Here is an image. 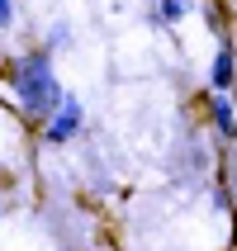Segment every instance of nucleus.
<instances>
[{"label":"nucleus","mask_w":237,"mask_h":251,"mask_svg":"<svg viewBox=\"0 0 237 251\" xmlns=\"http://www.w3.org/2000/svg\"><path fill=\"white\" fill-rule=\"evenodd\" d=\"M10 90L19 95V104H24L28 119H53L57 104H62V85H57L53 76V52L48 48H33L28 57H19L10 67Z\"/></svg>","instance_id":"nucleus-1"},{"label":"nucleus","mask_w":237,"mask_h":251,"mask_svg":"<svg viewBox=\"0 0 237 251\" xmlns=\"http://www.w3.org/2000/svg\"><path fill=\"white\" fill-rule=\"evenodd\" d=\"M85 124V109L76 95H62V104H57V114L48 119V128H43V142H53V147H62V142H71L76 133H81Z\"/></svg>","instance_id":"nucleus-2"},{"label":"nucleus","mask_w":237,"mask_h":251,"mask_svg":"<svg viewBox=\"0 0 237 251\" xmlns=\"http://www.w3.org/2000/svg\"><path fill=\"white\" fill-rule=\"evenodd\" d=\"M209 85H213V95H233V90H237V48H233V43H223V48L213 52Z\"/></svg>","instance_id":"nucleus-3"},{"label":"nucleus","mask_w":237,"mask_h":251,"mask_svg":"<svg viewBox=\"0 0 237 251\" xmlns=\"http://www.w3.org/2000/svg\"><path fill=\"white\" fill-rule=\"evenodd\" d=\"M209 119H213V128H218L223 138H237V114H233V104H228V95L209 100Z\"/></svg>","instance_id":"nucleus-4"},{"label":"nucleus","mask_w":237,"mask_h":251,"mask_svg":"<svg viewBox=\"0 0 237 251\" xmlns=\"http://www.w3.org/2000/svg\"><path fill=\"white\" fill-rule=\"evenodd\" d=\"M190 14V0H157V24H181Z\"/></svg>","instance_id":"nucleus-5"},{"label":"nucleus","mask_w":237,"mask_h":251,"mask_svg":"<svg viewBox=\"0 0 237 251\" xmlns=\"http://www.w3.org/2000/svg\"><path fill=\"white\" fill-rule=\"evenodd\" d=\"M71 43V28L67 24H53V33H48V43H43V48H48V52H57V48H67Z\"/></svg>","instance_id":"nucleus-6"},{"label":"nucleus","mask_w":237,"mask_h":251,"mask_svg":"<svg viewBox=\"0 0 237 251\" xmlns=\"http://www.w3.org/2000/svg\"><path fill=\"white\" fill-rule=\"evenodd\" d=\"M14 24V0H0V28Z\"/></svg>","instance_id":"nucleus-7"}]
</instances>
